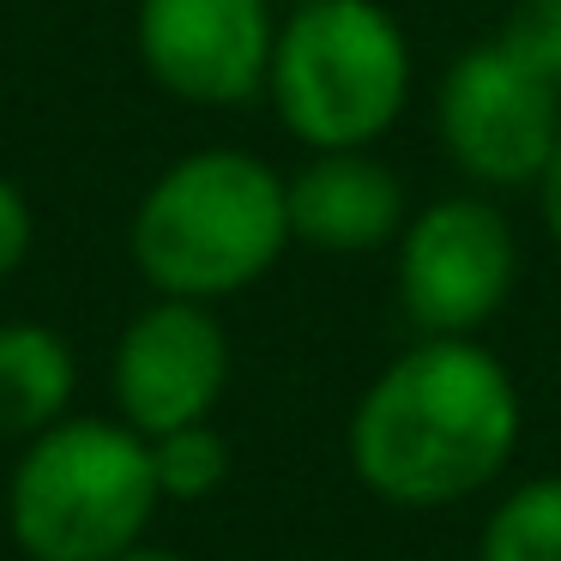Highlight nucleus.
<instances>
[{
  "instance_id": "obj_1",
  "label": "nucleus",
  "mask_w": 561,
  "mask_h": 561,
  "mask_svg": "<svg viewBox=\"0 0 561 561\" xmlns=\"http://www.w3.org/2000/svg\"><path fill=\"white\" fill-rule=\"evenodd\" d=\"M519 387L477 339H416L351 411V471L392 507H453L501 483L519 453Z\"/></svg>"
},
{
  "instance_id": "obj_2",
  "label": "nucleus",
  "mask_w": 561,
  "mask_h": 561,
  "mask_svg": "<svg viewBox=\"0 0 561 561\" xmlns=\"http://www.w3.org/2000/svg\"><path fill=\"white\" fill-rule=\"evenodd\" d=\"M127 248L158 296L224 302L260 284L290 248L284 175L254 151H187L146 187Z\"/></svg>"
},
{
  "instance_id": "obj_3",
  "label": "nucleus",
  "mask_w": 561,
  "mask_h": 561,
  "mask_svg": "<svg viewBox=\"0 0 561 561\" xmlns=\"http://www.w3.org/2000/svg\"><path fill=\"white\" fill-rule=\"evenodd\" d=\"M158 507L151 440L110 416H61L31 435L7 483V525L31 561H115L146 543Z\"/></svg>"
},
{
  "instance_id": "obj_4",
  "label": "nucleus",
  "mask_w": 561,
  "mask_h": 561,
  "mask_svg": "<svg viewBox=\"0 0 561 561\" xmlns=\"http://www.w3.org/2000/svg\"><path fill=\"white\" fill-rule=\"evenodd\" d=\"M411 37L380 0H302L272 43L266 98L308 151H363L411 103Z\"/></svg>"
},
{
  "instance_id": "obj_5",
  "label": "nucleus",
  "mask_w": 561,
  "mask_h": 561,
  "mask_svg": "<svg viewBox=\"0 0 561 561\" xmlns=\"http://www.w3.org/2000/svg\"><path fill=\"white\" fill-rule=\"evenodd\" d=\"M399 308L428 339H471L507 308L519 278V236L483 194H453L411 211L399 230Z\"/></svg>"
},
{
  "instance_id": "obj_6",
  "label": "nucleus",
  "mask_w": 561,
  "mask_h": 561,
  "mask_svg": "<svg viewBox=\"0 0 561 561\" xmlns=\"http://www.w3.org/2000/svg\"><path fill=\"white\" fill-rule=\"evenodd\" d=\"M435 134L453 170L477 187H537L561 139V85L537 79L489 37L440 73Z\"/></svg>"
},
{
  "instance_id": "obj_7",
  "label": "nucleus",
  "mask_w": 561,
  "mask_h": 561,
  "mask_svg": "<svg viewBox=\"0 0 561 561\" xmlns=\"http://www.w3.org/2000/svg\"><path fill=\"white\" fill-rule=\"evenodd\" d=\"M146 73L194 110H236L266 91L278 19L272 0H139Z\"/></svg>"
},
{
  "instance_id": "obj_8",
  "label": "nucleus",
  "mask_w": 561,
  "mask_h": 561,
  "mask_svg": "<svg viewBox=\"0 0 561 561\" xmlns=\"http://www.w3.org/2000/svg\"><path fill=\"white\" fill-rule=\"evenodd\" d=\"M110 387L122 404V423L146 440L206 423L230 387V339L211 302L158 296L151 308H139L115 344Z\"/></svg>"
},
{
  "instance_id": "obj_9",
  "label": "nucleus",
  "mask_w": 561,
  "mask_h": 561,
  "mask_svg": "<svg viewBox=\"0 0 561 561\" xmlns=\"http://www.w3.org/2000/svg\"><path fill=\"white\" fill-rule=\"evenodd\" d=\"M290 194V242L314 254H375L392 248L411 224L404 182L375 151H314L302 170L284 182Z\"/></svg>"
},
{
  "instance_id": "obj_10",
  "label": "nucleus",
  "mask_w": 561,
  "mask_h": 561,
  "mask_svg": "<svg viewBox=\"0 0 561 561\" xmlns=\"http://www.w3.org/2000/svg\"><path fill=\"white\" fill-rule=\"evenodd\" d=\"M79 368L73 344L37 320H7L0 327V440H19L55 428L73 404Z\"/></svg>"
},
{
  "instance_id": "obj_11",
  "label": "nucleus",
  "mask_w": 561,
  "mask_h": 561,
  "mask_svg": "<svg viewBox=\"0 0 561 561\" xmlns=\"http://www.w3.org/2000/svg\"><path fill=\"white\" fill-rule=\"evenodd\" d=\"M477 561H561V477H525L495 501Z\"/></svg>"
},
{
  "instance_id": "obj_12",
  "label": "nucleus",
  "mask_w": 561,
  "mask_h": 561,
  "mask_svg": "<svg viewBox=\"0 0 561 561\" xmlns=\"http://www.w3.org/2000/svg\"><path fill=\"white\" fill-rule=\"evenodd\" d=\"M151 471H158L163 501H206L230 483V440L211 428V416L151 435Z\"/></svg>"
},
{
  "instance_id": "obj_13",
  "label": "nucleus",
  "mask_w": 561,
  "mask_h": 561,
  "mask_svg": "<svg viewBox=\"0 0 561 561\" xmlns=\"http://www.w3.org/2000/svg\"><path fill=\"white\" fill-rule=\"evenodd\" d=\"M495 43L537 79L561 85V0H513Z\"/></svg>"
},
{
  "instance_id": "obj_14",
  "label": "nucleus",
  "mask_w": 561,
  "mask_h": 561,
  "mask_svg": "<svg viewBox=\"0 0 561 561\" xmlns=\"http://www.w3.org/2000/svg\"><path fill=\"white\" fill-rule=\"evenodd\" d=\"M31 206H25V194H19L7 175H0V278H13L19 266H25V254H31Z\"/></svg>"
},
{
  "instance_id": "obj_15",
  "label": "nucleus",
  "mask_w": 561,
  "mask_h": 561,
  "mask_svg": "<svg viewBox=\"0 0 561 561\" xmlns=\"http://www.w3.org/2000/svg\"><path fill=\"white\" fill-rule=\"evenodd\" d=\"M537 211H543V230H549V242L561 248V139H556V151H549L543 175H537Z\"/></svg>"
},
{
  "instance_id": "obj_16",
  "label": "nucleus",
  "mask_w": 561,
  "mask_h": 561,
  "mask_svg": "<svg viewBox=\"0 0 561 561\" xmlns=\"http://www.w3.org/2000/svg\"><path fill=\"white\" fill-rule=\"evenodd\" d=\"M115 561H187V556H175V549H158V543H134V549H122Z\"/></svg>"
}]
</instances>
